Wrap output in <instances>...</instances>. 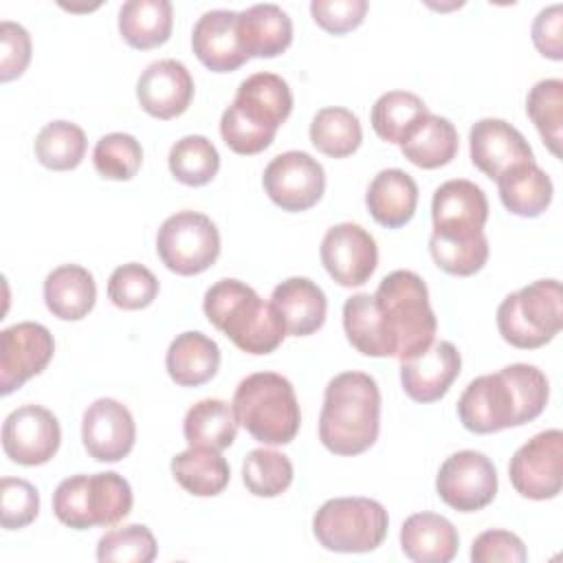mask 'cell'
<instances>
[{"mask_svg":"<svg viewBox=\"0 0 563 563\" xmlns=\"http://www.w3.org/2000/svg\"><path fill=\"white\" fill-rule=\"evenodd\" d=\"M380 431V389L365 372L336 374L323 391L319 440L334 455H358Z\"/></svg>","mask_w":563,"mask_h":563,"instance_id":"obj_1","label":"cell"},{"mask_svg":"<svg viewBox=\"0 0 563 563\" xmlns=\"http://www.w3.org/2000/svg\"><path fill=\"white\" fill-rule=\"evenodd\" d=\"M290 112L292 92L286 79L275 73H255L238 86L233 103L222 112V141L235 154H260L273 143Z\"/></svg>","mask_w":563,"mask_h":563,"instance_id":"obj_2","label":"cell"},{"mask_svg":"<svg viewBox=\"0 0 563 563\" xmlns=\"http://www.w3.org/2000/svg\"><path fill=\"white\" fill-rule=\"evenodd\" d=\"M202 310L209 323L246 354H271L286 336V328L271 301L266 303L240 279L227 277L209 286Z\"/></svg>","mask_w":563,"mask_h":563,"instance_id":"obj_3","label":"cell"},{"mask_svg":"<svg viewBox=\"0 0 563 563\" xmlns=\"http://www.w3.org/2000/svg\"><path fill=\"white\" fill-rule=\"evenodd\" d=\"M372 297L391 341L394 358L409 361L433 343L438 319L429 303L427 284L418 273L394 271L385 275Z\"/></svg>","mask_w":563,"mask_h":563,"instance_id":"obj_4","label":"cell"},{"mask_svg":"<svg viewBox=\"0 0 563 563\" xmlns=\"http://www.w3.org/2000/svg\"><path fill=\"white\" fill-rule=\"evenodd\" d=\"M231 407L238 424L262 444H288L299 433L301 409L295 389L277 372H255L242 378Z\"/></svg>","mask_w":563,"mask_h":563,"instance_id":"obj_5","label":"cell"},{"mask_svg":"<svg viewBox=\"0 0 563 563\" xmlns=\"http://www.w3.org/2000/svg\"><path fill=\"white\" fill-rule=\"evenodd\" d=\"M132 504L130 482L114 471L70 475L53 493L55 517L73 530L110 528L130 515Z\"/></svg>","mask_w":563,"mask_h":563,"instance_id":"obj_6","label":"cell"},{"mask_svg":"<svg viewBox=\"0 0 563 563\" xmlns=\"http://www.w3.org/2000/svg\"><path fill=\"white\" fill-rule=\"evenodd\" d=\"M563 328V292L559 279H537L501 299L497 330L506 343L534 350L550 343Z\"/></svg>","mask_w":563,"mask_h":563,"instance_id":"obj_7","label":"cell"},{"mask_svg":"<svg viewBox=\"0 0 563 563\" xmlns=\"http://www.w3.org/2000/svg\"><path fill=\"white\" fill-rule=\"evenodd\" d=\"M389 528L387 510L369 497H334L312 517V534L330 552H372Z\"/></svg>","mask_w":563,"mask_h":563,"instance_id":"obj_8","label":"cell"},{"mask_svg":"<svg viewBox=\"0 0 563 563\" xmlns=\"http://www.w3.org/2000/svg\"><path fill=\"white\" fill-rule=\"evenodd\" d=\"M156 253L172 273L183 277L200 275L220 255V233L209 216L176 211L156 233Z\"/></svg>","mask_w":563,"mask_h":563,"instance_id":"obj_9","label":"cell"},{"mask_svg":"<svg viewBox=\"0 0 563 563\" xmlns=\"http://www.w3.org/2000/svg\"><path fill=\"white\" fill-rule=\"evenodd\" d=\"M512 488L534 501L554 499L563 486V433L545 429L521 444L508 464Z\"/></svg>","mask_w":563,"mask_h":563,"instance_id":"obj_10","label":"cell"},{"mask_svg":"<svg viewBox=\"0 0 563 563\" xmlns=\"http://www.w3.org/2000/svg\"><path fill=\"white\" fill-rule=\"evenodd\" d=\"M435 490L440 499L457 512L482 510L497 495V468L479 451H457L442 462Z\"/></svg>","mask_w":563,"mask_h":563,"instance_id":"obj_11","label":"cell"},{"mask_svg":"<svg viewBox=\"0 0 563 563\" xmlns=\"http://www.w3.org/2000/svg\"><path fill=\"white\" fill-rule=\"evenodd\" d=\"M457 416L466 431L482 435L523 424L515 389L501 369L477 376L464 387L457 400Z\"/></svg>","mask_w":563,"mask_h":563,"instance_id":"obj_12","label":"cell"},{"mask_svg":"<svg viewBox=\"0 0 563 563\" xmlns=\"http://www.w3.org/2000/svg\"><path fill=\"white\" fill-rule=\"evenodd\" d=\"M264 191L284 211L297 213L314 207L325 191L323 165L308 152L277 154L264 169Z\"/></svg>","mask_w":563,"mask_h":563,"instance_id":"obj_13","label":"cell"},{"mask_svg":"<svg viewBox=\"0 0 563 563\" xmlns=\"http://www.w3.org/2000/svg\"><path fill=\"white\" fill-rule=\"evenodd\" d=\"M55 352L46 325L22 321L0 332V394L9 396L29 378L42 374Z\"/></svg>","mask_w":563,"mask_h":563,"instance_id":"obj_14","label":"cell"},{"mask_svg":"<svg viewBox=\"0 0 563 563\" xmlns=\"http://www.w3.org/2000/svg\"><path fill=\"white\" fill-rule=\"evenodd\" d=\"M433 235L444 240H475L484 235L488 200L479 185L453 178L433 191L431 200Z\"/></svg>","mask_w":563,"mask_h":563,"instance_id":"obj_15","label":"cell"},{"mask_svg":"<svg viewBox=\"0 0 563 563\" xmlns=\"http://www.w3.org/2000/svg\"><path fill=\"white\" fill-rule=\"evenodd\" d=\"M319 255L328 275L345 288L363 286L378 264L376 240L354 222L330 227L321 240Z\"/></svg>","mask_w":563,"mask_h":563,"instance_id":"obj_16","label":"cell"},{"mask_svg":"<svg viewBox=\"0 0 563 563\" xmlns=\"http://www.w3.org/2000/svg\"><path fill=\"white\" fill-rule=\"evenodd\" d=\"M62 429L57 418L42 405L13 409L2 424V451L22 466L46 464L59 449Z\"/></svg>","mask_w":563,"mask_h":563,"instance_id":"obj_17","label":"cell"},{"mask_svg":"<svg viewBox=\"0 0 563 563\" xmlns=\"http://www.w3.org/2000/svg\"><path fill=\"white\" fill-rule=\"evenodd\" d=\"M136 440V424L130 409L114 398H97L81 418V442L97 462L123 460Z\"/></svg>","mask_w":563,"mask_h":563,"instance_id":"obj_18","label":"cell"},{"mask_svg":"<svg viewBox=\"0 0 563 563\" xmlns=\"http://www.w3.org/2000/svg\"><path fill=\"white\" fill-rule=\"evenodd\" d=\"M136 99L154 119L180 117L194 99V79L178 59L152 62L136 81Z\"/></svg>","mask_w":563,"mask_h":563,"instance_id":"obj_19","label":"cell"},{"mask_svg":"<svg viewBox=\"0 0 563 563\" xmlns=\"http://www.w3.org/2000/svg\"><path fill=\"white\" fill-rule=\"evenodd\" d=\"M462 356L451 341H435L422 354L402 361V391L422 405L440 400L460 376Z\"/></svg>","mask_w":563,"mask_h":563,"instance_id":"obj_20","label":"cell"},{"mask_svg":"<svg viewBox=\"0 0 563 563\" xmlns=\"http://www.w3.org/2000/svg\"><path fill=\"white\" fill-rule=\"evenodd\" d=\"M471 161L488 178H497L508 167L534 161L526 136L504 119H479L468 132Z\"/></svg>","mask_w":563,"mask_h":563,"instance_id":"obj_21","label":"cell"},{"mask_svg":"<svg viewBox=\"0 0 563 563\" xmlns=\"http://www.w3.org/2000/svg\"><path fill=\"white\" fill-rule=\"evenodd\" d=\"M191 48L198 62L213 73H231L249 62L238 33V13L227 9H211L198 18Z\"/></svg>","mask_w":563,"mask_h":563,"instance_id":"obj_22","label":"cell"},{"mask_svg":"<svg viewBox=\"0 0 563 563\" xmlns=\"http://www.w3.org/2000/svg\"><path fill=\"white\" fill-rule=\"evenodd\" d=\"M271 306L277 310L286 334L308 336L317 332L328 312V299L321 286L308 277H288L271 292Z\"/></svg>","mask_w":563,"mask_h":563,"instance_id":"obj_23","label":"cell"},{"mask_svg":"<svg viewBox=\"0 0 563 563\" xmlns=\"http://www.w3.org/2000/svg\"><path fill=\"white\" fill-rule=\"evenodd\" d=\"M457 548L455 526L438 512H416L400 526V550L416 563H449Z\"/></svg>","mask_w":563,"mask_h":563,"instance_id":"obj_24","label":"cell"},{"mask_svg":"<svg viewBox=\"0 0 563 563\" xmlns=\"http://www.w3.org/2000/svg\"><path fill=\"white\" fill-rule=\"evenodd\" d=\"M238 33L249 59H271L282 55L290 46L292 20L277 4H253L238 13Z\"/></svg>","mask_w":563,"mask_h":563,"instance_id":"obj_25","label":"cell"},{"mask_svg":"<svg viewBox=\"0 0 563 563\" xmlns=\"http://www.w3.org/2000/svg\"><path fill=\"white\" fill-rule=\"evenodd\" d=\"M365 205L369 216L385 229L405 227L418 207V185L416 180L398 169L378 172L365 194Z\"/></svg>","mask_w":563,"mask_h":563,"instance_id":"obj_26","label":"cell"},{"mask_svg":"<svg viewBox=\"0 0 563 563\" xmlns=\"http://www.w3.org/2000/svg\"><path fill=\"white\" fill-rule=\"evenodd\" d=\"M97 301V284L88 268L62 264L44 279V303L62 321L84 319Z\"/></svg>","mask_w":563,"mask_h":563,"instance_id":"obj_27","label":"cell"},{"mask_svg":"<svg viewBox=\"0 0 563 563\" xmlns=\"http://www.w3.org/2000/svg\"><path fill=\"white\" fill-rule=\"evenodd\" d=\"M169 378L180 387H200L220 369V347L202 332L189 330L178 334L165 354Z\"/></svg>","mask_w":563,"mask_h":563,"instance_id":"obj_28","label":"cell"},{"mask_svg":"<svg viewBox=\"0 0 563 563\" xmlns=\"http://www.w3.org/2000/svg\"><path fill=\"white\" fill-rule=\"evenodd\" d=\"M495 180L501 205L515 216L537 218L552 202V180L534 161L512 165Z\"/></svg>","mask_w":563,"mask_h":563,"instance_id":"obj_29","label":"cell"},{"mask_svg":"<svg viewBox=\"0 0 563 563\" xmlns=\"http://www.w3.org/2000/svg\"><path fill=\"white\" fill-rule=\"evenodd\" d=\"M460 147L455 125L440 114L427 112L411 132L402 139V156L422 169H435L449 165Z\"/></svg>","mask_w":563,"mask_h":563,"instance_id":"obj_30","label":"cell"},{"mask_svg":"<svg viewBox=\"0 0 563 563\" xmlns=\"http://www.w3.org/2000/svg\"><path fill=\"white\" fill-rule=\"evenodd\" d=\"M174 26V7L169 0H128L119 9V33L139 51L163 46Z\"/></svg>","mask_w":563,"mask_h":563,"instance_id":"obj_31","label":"cell"},{"mask_svg":"<svg viewBox=\"0 0 563 563\" xmlns=\"http://www.w3.org/2000/svg\"><path fill=\"white\" fill-rule=\"evenodd\" d=\"M169 468L174 479L196 497H216L231 479L229 462L220 451L207 446H189L187 451L176 453Z\"/></svg>","mask_w":563,"mask_h":563,"instance_id":"obj_32","label":"cell"},{"mask_svg":"<svg viewBox=\"0 0 563 563\" xmlns=\"http://www.w3.org/2000/svg\"><path fill=\"white\" fill-rule=\"evenodd\" d=\"M183 435L189 446H207L224 451L238 435L233 407L220 398L198 400L183 420Z\"/></svg>","mask_w":563,"mask_h":563,"instance_id":"obj_33","label":"cell"},{"mask_svg":"<svg viewBox=\"0 0 563 563\" xmlns=\"http://www.w3.org/2000/svg\"><path fill=\"white\" fill-rule=\"evenodd\" d=\"M343 330L350 345L374 358L394 356V347L389 336L383 330L380 317L374 306V297L369 292H356L343 303Z\"/></svg>","mask_w":563,"mask_h":563,"instance_id":"obj_34","label":"cell"},{"mask_svg":"<svg viewBox=\"0 0 563 563\" xmlns=\"http://www.w3.org/2000/svg\"><path fill=\"white\" fill-rule=\"evenodd\" d=\"M363 128L358 117L339 106L321 108L310 123V143L330 158H345L358 150Z\"/></svg>","mask_w":563,"mask_h":563,"instance_id":"obj_35","label":"cell"},{"mask_svg":"<svg viewBox=\"0 0 563 563\" xmlns=\"http://www.w3.org/2000/svg\"><path fill=\"white\" fill-rule=\"evenodd\" d=\"M427 103L407 90H389L380 95L369 112L374 132L387 143H402L411 128L427 114Z\"/></svg>","mask_w":563,"mask_h":563,"instance_id":"obj_36","label":"cell"},{"mask_svg":"<svg viewBox=\"0 0 563 563\" xmlns=\"http://www.w3.org/2000/svg\"><path fill=\"white\" fill-rule=\"evenodd\" d=\"M167 165L178 183L187 187H202L216 178L220 169V154L207 136L189 134L172 145Z\"/></svg>","mask_w":563,"mask_h":563,"instance_id":"obj_37","label":"cell"},{"mask_svg":"<svg viewBox=\"0 0 563 563\" xmlns=\"http://www.w3.org/2000/svg\"><path fill=\"white\" fill-rule=\"evenodd\" d=\"M86 134L77 123L51 121L35 139V158L40 165L53 172L75 169L86 156Z\"/></svg>","mask_w":563,"mask_h":563,"instance_id":"obj_38","label":"cell"},{"mask_svg":"<svg viewBox=\"0 0 563 563\" xmlns=\"http://www.w3.org/2000/svg\"><path fill=\"white\" fill-rule=\"evenodd\" d=\"M292 462L273 449H253L242 462V482L255 497H277L292 484Z\"/></svg>","mask_w":563,"mask_h":563,"instance_id":"obj_39","label":"cell"},{"mask_svg":"<svg viewBox=\"0 0 563 563\" xmlns=\"http://www.w3.org/2000/svg\"><path fill=\"white\" fill-rule=\"evenodd\" d=\"M526 112L539 130L543 143L554 156H561V130H563V81L541 79L526 99Z\"/></svg>","mask_w":563,"mask_h":563,"instance_id":"obj_40","label":"cell"},{"mask_svg":"<svg viewBox=\"0 0 563 563\" xmlns=\"http://www.w3.org/2000/svg\"><path fill=\"white\" fill-rule=\"evenodd\" d=\"M156 554V539L143 523L112 528L97 541V559L101 563H150Z\"/></svg>","mask_w":563,"mask_h":563,"instance_id":"obj_41","label":"cell"},{"mask_svg":"<svg viewBox=\"0 0 563 563\" xmlns=\"http://www.w3.org/2000/svg\"><path fill=\"white\" fill-rule=\"evenodd\" d=\"M92 163L101 178L130 180L143 163L141 143L125 132H110L101 136L92 150Z\"/></svg>","mask_w":563,"mask_h":563,"instance_id":"obj_42","label":"cell"},{"mask_svg":"<svg viewBox=\"0 0 563 563\" xmlns=\"http://www.w3.org/2000/svg\"><path fill=\"white\" fill-rule=\"evenodd\" d=\"M158 295L156 275L143 264L128 262L112 271L108 279V299L121 310L147 308Z\"/></svg>","mask_w":563,"mask_h":563,"instance_id":"obj_43","label":"cell"},{"mask_svg":"<svg viewBox=\"0 0 563 563\" xmlns=\"http://www.w3.org/2000/svg\"><path fill=\"white\" fill-rule=\"evenodd\" d=\"M429 251L438 268L455 277H468L484 268L488 260V238L475 240H444L431 233Z\"/></svg>","mask_w":563,"mask_h":563,"instance_id":"obj_44","label":"cell"},{"mask_svg":"<svg viewBox=\"0 0 563 563\" xmlns=\"http://www.w3.org/2000/svg\"><path fill=\"white\" fill-rule=\"evenodd\" d=\"M501 374L510 380L519 409H521V422H530L539 418L548 405L550 398V385L545 374L537 365L528 363H512L501 369Z\"/></svg>","mask_w":563,"mask_h":563,"instance_id":"obj_45","label":"cell"},{"mask_svg":"<svg viewBox=\"0 0 563 563\" xmlns=\"http://www.w3.org/2000/svg\"><path fill=\"white\" fill-rule=\"evenodd\" d=\"M40 512L37 488L22 477L0 479V523L4 530H20L35 521Z\"/></svg>","mask_w":563,"mask_h":563,"instance_id":"obj_46","label":"cell"},{"mask_svg":"<svg viewBox=\"0 0 563 563\" xmlns=\"http://www.w3.org/2000/svg\"><path fill=\"white\" fill-rule=\"evenodd\" d=\"M365 0H312V20L332 35H343L361 26L367 13Z\"/></svg>","mask_w":563,"mask_h":563,"instance_id":"obj_47","label":"cell"},{"mask_svg":"<svg viewBox=\"0 0 563 563\" xmlns=\"http://www.w3.org/2000/svg\"><path fill=\"white\" fill-rule=\"evenodd\" d=\"M31 62V35L11 20L0 22V81L18 79Z\"/></svg>","mask_w":563,"mask_h":563,"instance_id":"obj_48","label":"cell"},{"mask_svg":"<svg viewBox=\"0 0 563 563\" xmlns=\"http://www.w3.org/2000/svg\"><path fill=\"white\" fill-rule=\"evenodd\" d=\"M526 559L528 550L523 541L510 530H486L471 545L473 563H523Z\"/></svg>","mask_w":563,"mask_h":563,"instance_id":"obj_49","label":"cell"},{"mask_svg":"<svg viewBox=\"0 0 563 563\" xmlns=\"http://www.w3.org/2000/svg\"><path fill=\"white\" fill-rule=\"evenodd\" d=\"M561 29H563V9L561 4L545 7L537 13L532 22V42L537 51L554 62L563 59V42H561Z\"/></svg>","mask_w":563,"mask_h":563,"instance_id":"obj_50","label":"cell"}]
</instances>
